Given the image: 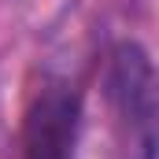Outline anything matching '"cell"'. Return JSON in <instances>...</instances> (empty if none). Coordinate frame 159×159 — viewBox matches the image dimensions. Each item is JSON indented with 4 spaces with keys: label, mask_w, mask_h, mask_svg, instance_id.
<instances>
[{
    "label": "cell",
    "mask_w": 159,
    "mask_h": 159,
    "mask_svg": "<svg viewBox=\"0 0 159 159\" xmlns=\"http://www.w3.org/2000/svg\"><path fill=\"white\" fill-rule=\"evenodd\" d=\"M107 89L122 126L126 156L156 159V67L144 44L122 41L111 52Z\"/></svg>",
    "instance_id": "6da1fadb"
},
{
    "label": "cell",
    "mask_w": 159,
    "mask_h": 159,
    "mask_svg": "<svg viewBox=\"0 0 159 159\" xmlns=\"http://www.w3.org/2000/svg\"><path fill=\"white\" fill-rule=\"evenodd\" d=\"M78 141V96L67 85H48L26 111L22 144L26 159H74Z\"/></svg>",
    "instance_id": "7a4b0ae2"
}]
</instances>
